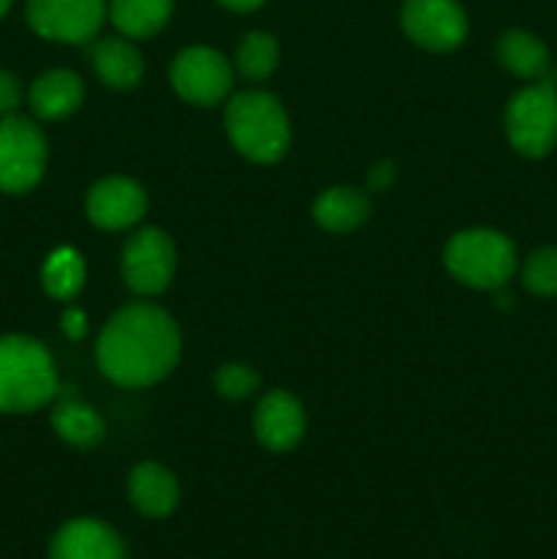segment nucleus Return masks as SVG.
Listing matches in <instances>:
<instances>
[{"mask_svg":"<svg viewBox=\"0 0 557 559\" xmlns=\"http://www.w3.org/2000/svg\"><path fill=\"white\" fill-rule=\"evenodd\" d=\"M180 358V331L173 317L151 304H134L109 317L96 344L98 369L120 388L164 380Z\"/></svg>","mask_w":557,"mask_h":559,"instance_id":"f257e3e1","label":"nucleus"},{"mask_svg":"<svg viewBox=\"0 0 557 559\" xmlns=\"http://www.w3.org/2000/svg\"><path fill=\"white\" fill-rule=\"evenodd\" d=\"M58 393L47 347L27 336L0 338V413H33Z\"/></svg>","mask_w":557,"mask_h":559,"instance_id":"f03ea898","label":"nucleus"},{"mask_svg":"<svg viewBox=\"0 0 557 559\" xmlns=\"http://www.w3.org/2000/svg\"><path fill=\"white\" fill-rule=\"evenodd\" d=\"M229 142L249 162L273 164L287 153L289 123L276 96L265 91H246L229 98L224 112Z\"/></svg>","mask_w":557,"mask_h":559,"instance_id":"7ed1b4c3","label":"nucleus"},{"mask_svg":"<svg viewBox=\"0 0 557 559\" xmlns=\"http://www.w3.org/2000/svg\"><path fill=\"white\" fill-rule=\"evenodd\" d=\"M446 267L475 289H500L517 271V249L495 229H464L446 246Z\"/></svg>","mask_w":557,"mask_h":559,"instance_id":"20e7f679","label":"nucleus"},{"mask_svg":"<svg viewBox=\"0 0 557 559\" xmlns=\"http://www.w3.org/2000/svg\"><path fill=\"white\" fill-rule=\"evenodd\" d=\"M506 131L522 156L541 158L557 145V87L552 80L530 85L511 98Z\"/></svg>","mask_w":557,"mask_h":559,"instance_id":"39448f33","label":"nucleus"},{"mask_svg":"<svg viewBox=\"0 0 557 559\" xmlns=\"http://www.w3.org/2000/svg\"><path fill=\"white\" fill-rule=\"evenodd\" d=\"M47 164V142L38 126L25 118L0 120V191L22 194L42 180Z\"/></svg>","mask_w":557,"mask_h":559,"instance_id":"423d86ee","label":"nucleus"},{"mask_svg":"<svg viewBox=\"0 0 557 559\" xmlns=\"http://www.w3.org/2000/svg\"><path fill=\"white\" fill-rule=\"evenodd\" d=\"M173 87L183 102L197 107H213L224 102L233 87V66L211 47H189L173 60L169 71Z\"/></svg>","mask_w":557,"mask_h":559,"instance_id":"0eeeda50","label":"nucleus"},{"mask_svg":"<svg viewBox=\"0 0 557 559\" xmlns=\"http://www.w3.org/2000/svg\"><path fill=\"white\" fill-rule=\"evenodd\" d=\"M107 16L104 0H27V22L44 38L85 44L98 36Z\"/></svg>","mask_w":557,"mask_h":559,"instance_id":"6e6552de","label":"nucleus"},{"mask_svg":"<svg viewBox=\"0 0 557 559\" xmlns=\"http://www.w3.org/2000/svg\"><path fill=\"white\" fill-rule=\"evenodd\" d=\"M120 271L137 295H158L169 287L175 273V246L167 233L145 227L123 246Z\"/></svg>","mask_w":557,"mask_h":559,"instance_id":"1a4fd4ad","label":"nucleus"},{"mask_svg":"<svg viewBox=\"0 0 557 559\" xmlns=\"http://www.w3.org/2000/svg\"><path fill=\"white\" fill-rule=\"evenodd\" d=\"M402 27L418 47L451 52L467 38V14L459 0H404Z\"/></svg>","mask_w":557,"mask_h":559,"instance_id":"9d476101","label":"nucleus"},{"mask_svg":"<svg viewBox=\"0 0 557 559\" xmlns=\"http://www.w3.org/2000/svg\"><path fill=\"white\" fill-rule=\"evenodd\" d=\"M87 218L98 229H126L140 222L147 211V197L140 183L129 178H104L87 194Z\"/></svg>","mask_w":557,"mask_h":559,"instance_id":"9b49d317","label":"nucleus"},{"mask_svg":"<svg viewBox=\"0 0 557 559\" xmlns=\"http://www.w3.org/2000/svg\"><path fill=\"white\" fill-rule=\"evenodd\" d=\"M306 429V415L298 399L287 391H273L257 404L254 435L268 451L287 453L300 442Z\"/></svg>","mask_w":557,"mask_h":559,"instance_id":"f8f14e48","label":"nucleus"},{"mask_svg":"<svg viewBox=\"0 0 557 559\" xmlns=\"http://www.w3.org/2000/svg\"><path fill=\"white\" fill-rule=\"evenodd\" d=\"M49 559H126V549L109 524L74 519L55 533Z\"/></svg>","mask_w":557,"mask_h":559,"instance_id":"ddd939ff","label":"nucleus"},{"mask_svg":"<svg viewBox=\"0 0 557 559\" xmlns=\"http://www.w3.org/2000/svg\"><path fill=\"white\" fill-rule=\"evenodd\" d=\"M129 497L142 516L164 519L178 508L180 489L169 469H164L162 464L145 462L131 469Z\"/></svg>","mask_w":557,"mask_h":559,"instance_id":"4468645a","label":"nucleus"},{"mask_svg":"<svg viewBox=\"0 0 557 559\" xmlns=\"http://www.w3.org/2000/svg\"><path fill=\"white\" fill-rule=\"evenodd\" d=\"M93 69H96L98 80L104 85L115 87V91H129V87L140 85L142 74H145V63L142 55L137 52L134 44L126 41V36H104L93 44Z\"/></svg>","mask_w":557,"mask_h":559,"instance_id":"2eb2a0df","label":"nucleus"},{"mask_svg":"<svg viewBox=\"0 0 557 559\" xmlns=\"http://www.w3.org/2000/svg\"><path fill=\"white\" fill-rule=\"evenodd\" d=\"M85 96L82 80L69 69H55L38 76L31 87V107L42 120H63L76 112Z\"/></svg>","mask_w":557,"mask_h":559,"instance_id":"dca6fc26","label":"nucleus"},{"mask_svg":"<svg viewBox=\"0 0 557 559\" xmlns=\"http://www.w3.org/2000/svg\"><path fill=\"white\" fill-rule=\"evenodd\" d=\"M369 218V200L353 186H336L317 197L315 222L328 233H353Z\"/></svg>","mask_w":557,"mask_h":559,"instance_id":"f3484780","label":"nucleus"},{"mask_svg":"<svg viewBox=\"0 0 557 559\" xmlns=\"http://www.w3.org/2000/svg\"><path fill=\"white\" fill-rule=\"evenodd\" d=\"M107 14L126 38H151L173 16V0H112Z\"/></svg>","mask_w":557,"mask_h":559,"instance_id":"a211bd4d","label":"nucleus"},{"mask_svg":"<svg viewBox=\"0 0 557 559\" xmlns=\"http://www.w3.org/2000/svg\"><path fill=\"white\" fill-rule=\"evenodd\" d=\"M497 58L522 80H546L549 71V49L528 31H508L497 44Z\"/></svg>","mask_w":557,"mask_h":559,"instance_id":"6ab92c4d","label":"nucleus"},{"mask_svg":"<svg viewBox=\"0 0 557 559\" xmlns=\"http://www.w3.org/2000/svg\"><path fill=\"white\" fill-rule=\"evenodd\" d=\"M52 429L63 437L69 445L93 448L104 437V420L87 404L80 402H60L52 413Z\"/></svg>","mask_w":557,"mask_h":559,"instance_id":"aec40b11","label":"nucleus"},{"mask_svg":"<svg viewBox=\"0 0 557 559\" xmlns=\"http://www.w3.org/2000/svg\"><path fill=\"white\" fill-rule=\"evenodd\" d=\"M44 289H47L52 298L69 300L85 284V262L76 254L74 249H58L49 254V260L44 262L42 271Z\"/></svg>","mask_w":557,"mask_h":559,"instance_id":"412c9836","label":"nucleus"},{"mask_svg":"<svg viewBox=\"0 0 557 559\" xmlns=\"http://www.w3.org/2000/svg\"><path fill=\"white\" fill-rule=\"evenodd\" d=\"M235 66L246 80H268L278 66V41L271 33H249L235 49Z\"/></svg>","mask_w":557,"mask_h":559,"instance_id":"4be33fe9","label":"nucleus"},{"mask_svg":"<svg viewBox=\"0 0 557 559\" xmlns=\"http://www.w3.org/2000/svg\"><path fill=\"white\" fill-rule=\"evenodd\" d=\"M524 287L533 295H557V249H538L522 271Z\"/></svg>","mask_w":557,"mask_h":559,"instance_id":"5701e85b","label":"nucleus"},{"mask_svg":"<svg viewBox=\"0 0 557 559\" xmlns=\"http://www.w3.org/2000/svg\"><path fill=\"white\" fill-rule=\"evenodd\" d=\"M213 385L224 399H246L260 385V374L246 364H227L216 371Z\"/></svg>","mask_w":557,"mask_h":559,"instance_id":"b1692460","label":"nucleus"},{"mask_svg":"<svg viewBox=\"0 0 557 559\" xmlns=\"http://www.w3.org/2000/svg\"><path fill=\"white\" fill-rule=\"evenodd\" d=\"M20 102H22V87L20 82H16V76L9 74V71H0V115L9 118V115L20 107Z\"/></svg>","mask_w":557,"mask_h":559,"instance_id":"393cba45","label":"nucleus"},{"mask_svg":"<svg viewBox=\"0 0 557 559\" xmlns=\"http://www.w3.org/2000/svg\"><path fill=\"white\" fill-rule=\"evenodd\" d=\"M60 328H63V333L69 338H82L85 336V311L80 309H69L63 314V322H60Z\"/></svg>","mask_w":557,"mask_h":559,"instance_id":"a878e982","label":"nucleus"},{"mask_svg":"<svg viewBox=\"0 0 557 559\" xmlns=\"http://www.w3.org/2000/svg\"><path fill=\"white\" fill-rule=\"evenodd\" d=\"M391 183H393V164L391 162H380L369 173V186L375 191H382V189H388Z\"/></svg>","mask_w":557,"mask_h":559,"instance_id":"bb28decb","label":"nucleus"},{"mask_svg":"<svg viewBox=\"0 0 557 559\" xmlns=\"http://www.w3.org/2000/svg\"><path fill=\"white\" fill-rule=\"evenodd\" d=\"M218 3L229 11H254V9H260L265 0H218Z\"/></svg>","mask_w":557,"mask_h":559,"instance_id":"cd10ccee","label":"nucleus"},{"mask_svg":"<svg viewBox=\"0 0 557 559\" xmlns=\"http://www.w3.org/2000/svg\"><path fill=\"white\" fill-rule=\"evenodd\" d=\"M11 3H14V0H0V16L11 9Z\"/></svg>","mask_w":557,"mask_h":559,"instance_id":"c85d7f7f","label":"nucleus"}]
</instances>
